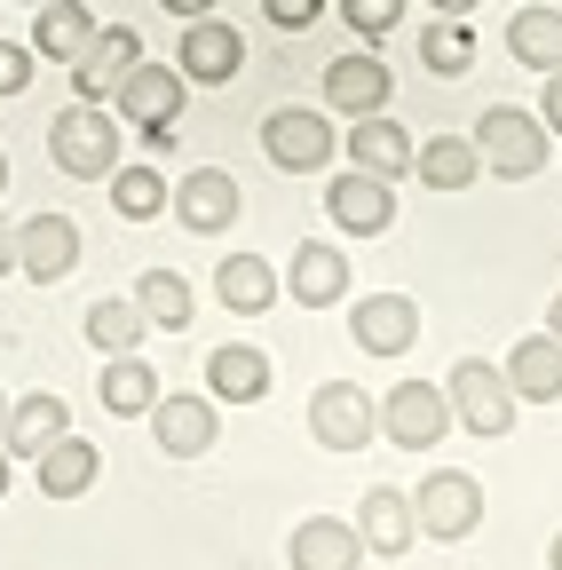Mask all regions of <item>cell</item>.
Listing matches in <instances>:
<instances>
[{"instance_id": "25", "label": "cell", "mask_w": 562, "mask_h": 570, "mask_svg": "<svg viewBox=\"0 0 562 570\" xmlns=\"http://www.w3.org/2000/svg\"><path fill=\"white\" fill-rule=\"evenodd\" d=\"M96 396H103V412H119V420H144V412L159 404V373H151V356H144V348H127V356H103V373H96Z\"/></svg>"}, {"instance_id": "15", "label": "cell", "mask_w": 562, "mask_h": 570, "mask_svg": "<svg viewBox=\"0 0 562 570\" xmlns=\"http://www.w3.org/2000/svg\"><path fill=\"white\" fill-rule=\"evenodd\" d=\"M183 88L190 80L175 63H135L111 96H119V119H135V127H183Z\"/></svg>"}, {"instance_id": "36", "label": "cell", "mask_w": 562, "mask_h": 570, "mask_svg": "<svg viewBox=\"0 0 562 570\" xmlns=\"http://www.w3.org/2000/svg\"><path fill=\"white\" fill-rule=\"evenodd\" d=\"M262 17H269L277 32H309V24L325 17V0H262Z\"/></svg>"}, {"instance_id": "6", "label": "cell", "mask_w": 562, "mask_h": 570, "mask_svg": "<svg viewBox=\"0 0 562 570\" xmlns=\"http://www.w3.org/2000/svg\"><path fill=\"white\" fill-rule=\"evenodd\" d=\"M262 159L286 167V175H317L341 159V135H333V111H269L262 119Z\"/></svg>"}, {"instance_id": "9", "label": "cell", "mask_w": 562, "mask_h": 570, "mask_svg": "<svg viewBox=\"0 0 562 570\" xmlns=\"http://www.w3.org/2000/svg\"><path fill=\"white\" fill-rule=\"evenodd\" d=\"M151 420V436H159V452L167 460H198V452H215V436H223V412H215V396H190V389H159V404L144 412Z\"/></svg>"}, {"instance_id": "23", "label": "cell", "mask_w": 562, "mask_h": 570, "mask_svg": "<svg viewBox=\"0 0 562 570\" xmlns=\"http://www.w3.org/2000/svg\"><path fill=\"white\" fill-rule=\"evenodd\" d=\"M341 151L357 159L365 175H381V183L412 175V135H404L388 111H373V119H348V142H341Z\"/></svg>"}, {"instance_id": "33", "label": "cell", "mask_w": 562, "mask_h": 570, "mask_svg": "<svg viewBox=\"0 0 562 570\" xmlns=\"http://www.w3.org/2000/svg\"><path fill=\"white\" fill-rule=\"evenodd\" d=\"M144 309L135 302H96L88 309V348H103V356H127V348H144Z\"/></svg>"}, {"instance_id": "13", "label": "cell", "mask_w": 562, "mask_h": 570, "mask_svg": "<svg viewBox=\"0 0 562 570\" xmlns=\"http://www.w3.org/2000/svg\"><path fill=\"white\" fill-rule=\"evenodd\" d=\"M72 269H80V223L72 214H32V223H17V277L56 285Z\"/></svg>"}, {"instance_id": "38", "label": "cell", "mask_w": 562, "mask_h": 570, "mask_svg": "<svg viewBox=\"0 0 562 570\" xmlns=\"http://www.w3.org/2000/svg\"><path fill=\"white\" fill-rule=\"evenodd\" d=\"M159 9H167V17H183V24H190V17H215V0H159Z\"/></svg>"}, {"instance_id": "45", "label": "cell", "mask_w": 562, "mask_h": 570, "mask_svg": "<svg viewBox=\"0 0 562 570\" xmlns=\"http://www.w3.org/2000/svg\"><path fill=\"white\" fill-rule=\"evenodd\" d=\"M24 9H40V0H24Z\"/></svg>"}, {"instance_id": "16", "label": "cell", "mask_w": 562, "mask_h": 570, "mask_svg": "<svg viewBox=\"0 0 562 570\" xmlns=\"http://www.w3.org/2000/svg\"><path fill=\"white\" fill-rule=\"evenodd\" d=\"M56 436H72V412H63V396H48V389H32V396H17L0 412V452L9 460H40Z\"/></svg>"}, {"instance_id": "42", "label": "cell", "mask_w": 562, "mask_h": 570, "mask_svg": "<svg viewBox=\"0 0 562 570\" xmlns=\"http://www.w3.org/2000/svg\"><path fill=\"white\" fill-rule=\"evenodd\" d=\"M546 333H554V341H562V294H554V309H546Z\"/></svg>"}, {"instance_id": "46", "label": "cell", "mask_w": 562, "mask_h": 570, "mask_svg": "<svg viewBox=\"0 0 562 570\" xmlns=\"http://www.w3.org/2000/svg\"><path fill=\"white\" fill-rule=\"evenodd\" d=\"M0 412H9V396H0Z\"/></svg>"}, {"instance_id": "22", "label": "cell", "mask_w": 562, "mask_h": 570, "mask_svg": "<svg viewBox=\"0 0 562 570\" xmlns=\"http://www.w3.org/2000/svg\"><path fill=\"white\" fill-rule=\"evenodd\" d=\"M286 554H294V570H357L365 539H357V523H341V515H309V523H294Z\"/></svg>"}, {"instance_id": "3", "label": "cell", "mask_w": 562, "mask_h": 570, "mask_svg": "<svg viewBox=\"0 0 562 570\" xmlns=\"http://www.w3.org/2000/svg\"><path fill=\"white\" fill-rule=\"evenodd\" d=\"M444 404H452V428H467V436H507L515 428V389H507L500 365H483V356H460L452 365Z\"/></svg>"}, {"instance_id": "5", "label": "cell", "mask_w": 562, "mask_h": 570, "mask_svg": "<svg viewBox=\"0 0 562 570\" xmlns=\"http://www.w3.org/2000/svg\"><path fill=\"white\" fill-rule=\"evenodd\" d=\"M381 436H388L396 452H436V444L452 436L444 389H436V381H396V389L381 396Z\"/></svg>"}, {"instance_id": "1", "label": "cell", "mask_w": 562, "mask_h": 570, "mask_svg": "<svg viewBox=\"0 0 562 570\" xmlns=\"http://www.w3.org/2000/svg\"><path fill=\"white\" fill-rule=\"evenodd\" d=\"M48 159L72 183H103L119 167V111L111 104H63L48 127Z\"/></svg>"}, {"instance_id": "40", "label": "cell", "mask_w": 562, "mask_h": 570, "mask_svg": "<svg viewBox=\"0 0 562 570\" xmlns=\"http://www.w3.org/2000/svg\"><path fill=\"white\" fill-rule=\"evenodd\" d=\"M436 17H467V9H483V0H428Z\"/></svg>"}, {"instance_id": "17", "label": "cell", "mask_w": 562, "mask_h": 570, "mask_svg": "<svg viewBox=\"0 0 562 570\" xmlns=\"http://www.w3.org/2000/svg\"><path fill=\"white\" fill-rule=\"evenodd\" d=\"M286 294L302 309H341L348 302V254L333 238H302L294 246V269H286Z\"/></svg>"}, {"instance_id": "7", "label": "cell", "mask_w": 562, "mask_h": 570, "mask_svg": "<svg viewBox=\"0 0 562 570\" xmlns=\"http://www.w3.org/2000/svg\"><path fill=\"white\" fill-rule=\"evenodd\" d=\"M309 436L325 452H365L381 436V404L357 381H325V389H309Z\"/></svg>"}, {"instance_id": "31", "label": "cell", "mask_w": 562, "mask_h": 570, "mask_svg": "<svg viewBox=\"0 0 562 570\" xmlns=\"http://www.w3.org/2000/svg\"><path fill=\"white\" fill-rule=\"evenodd\" d=\"M127 302L144 309V325H167V333H183V325L198 317V294H190V277H183V269H144Z\"/></svg>"}, {"instance_id": "37", "label": "cell", "mask_w": 562, "mask_h": 570, "mask_svg": "<svg viewBox=\"0 0 562 570\" xmlns=\"http://www.w3.org/2000/svg\"><path fill=\"white\" fill-rule=\"evenodd\" d=\"M539 127L562 135V71H546V104H539Z\"/></svg>"}, {"instance_id": "20", "label": "cell", "mask_w": 562, "mask_h": 570, "mask_svg": "<svg viewBox=\"0 0 562 570\" xmlns=\"http://www.w3.org/2000/svg\"><path fill=\"white\" fill-rule=\"evenodd\" d=\"M357 539H365V554H381V562L412 554L420 523H412V499H404L396 483H373V491L357 499Z\"/></svg>"}, {"instance_id": "26", "label": "cell", "mask_w": 562, "mask_h": 570, "mask_svg": "<svg viewBox=\"0 0 562 570\" xmlns=\"http://www.w3.org/2000/svg\"><path fill=\"white\" fill-rule=\"evenodd\" d=\"M412 175L428 183V190H467L483 175L475 135H428V142H412Z\"/></svg>"}, {"instance_id": "10", "label": "cell", "mask_w": 562, "mask_h": 570, "mask_svg": "<svg viewBox=\"0 0 562 570\" xmlns=\"http://www.w3.org/2000/svg\"><path fill=\"white\" fill-rule=\"evenodd\" d=\"M325 223H341L348 238H381V230L396 223V183H381V175H365V167L333 175V183H325Z\"/></svg>"}, {"instance_id": "24", "label": "cell", "mask_w": 562, "mask_h": 570, "mask_svg": "<svg viewBox=\"0 0 562 570\" xmlns=\"http://www.w3.org/2000/svg\"><path fill=\"white\" fill-rule=\"evenodd\" d=\"M500 373H507L515 404H554V396H562V341H554V333H531V341H515Z\"/></svg>"}, {"instance_id": "39", "label": "cell", "mask_w": 562, "mask_h": 570, "mask_svg": "<svg viewBox=\"0 0 562 570\" xmlns=\"http://www.w3.org/2000/svg\"><path fill=\"white\" fill-rule=\"evenodd\" d=\"M0 277H17V223H0Z\"/></svg>"}, {"instance_id": "27", "label": "cell", "mask_w": 562, "mask_h": 570, "mask_svg": "<svg viewBox=\"0 0 562 570\" xmlns=\"http://www.w3.org/2000/svg\"><path fill=\"white\" fill-rule=\"evenodd\" d=\"M32 468H40V491H48V499H80V491H96L103 452H96L88 436H56V444H48Z\"/></svg>"}, {"instance_id": "44", "label": "cell", "mask_w": 562, "mask_h": 570, "mask_svg": "<svg viewBox=\"0 0 562 570\" xmlns=\"http://www.w3.org/2000/svg\"><path fill=\"white\" fill-rule=\"evenodd\" d=\"M0 190H9V151H0Z\"/></svg>"}, {"instance_id": "19", "label": "cell", "mask_w": 562, "mask_h": 570, "mask_svg": "<svg viewBox=\"0 0 562 570\" xmlns=\"http://www.w3.org/2000/svg\"><path fill=\"white\" fill-rule=\"evenodd\" d=\"M135 63H144V40H135L127 24H103V32L88 40V56L72 63V96H80V104H103Z\"/></svg>"}, {"instance_id": "8", "label": "cell", "mask_w": 562, "mask_h": 570, "mask_svg": "<svg viewBox=\"0 0 562 570\" xmlns=\"http://www.w3.org/2000/svg\"><path fill=\"white\" fill-rule=\"evenodd\" d=\"M238 63H246V32H238V24H223V17H190V24H183L175 71H183L190 88H223V80H238Z\"/></svg>"}, {"instance_id": "47", "label": "cell", "mask_w": 562, "mask_h": 570, "mask_svg": "<svg viewBox=\"0 0 562 570\" xmlns=\"http://www.w3.org/2000/svg\"><path fill=\"white\" fill-rule=\"evenodd\" d=\"M554 9H562V0H554Z\"/></svg>"}, {"instance_id": "2", "label": "cell", "mask_w": 562, "mask_h": 570, "mask_svg": "<svg viewBox=\"0 0 562 570\" xmlns=\"http://www.w3.org/2000/svg\"><path fill=\"white\" fill-rule=\"evenodd\" d=\"M546 127H539V111H523V104H491L483 111V127H475V151H483V175H500V183H531L539 167H546Z\"/></svg>"}, {"instance_id": "29", "label": "cell", "mask_w": 562, "mask_h": 570, "mask_svg": "<svg viewBox=\"0 0 562 570\" xmlns=\"http://www.w3.org/2000/svg\"><path fill=\"white\" fill-rule=\"evenodd\" d=\"M215 294H223V309H238V317H262L286 285H277V269L262 262V254H223V269H215Z\"/></svg>"}, {"instance_id": "18", "label": "cell", "mask_w": 562, "mask_h": 570, "mask_svg": "<svg viewBox=\"0 0 562 570\" xmlns=\"http://www.w3.org/2000/svg\"><path fill=\"white\" fill-rule=\"evenodd\" d=\"M96 32H103V24H96L88 0H40V9H32V40H24V48H32L40 63H80Z\"/></svg>"}, {"instance_id": "11", "label": "cell", "mask_w": 562, "mask_h": 570, "mask_svg": "<svg viewBox=\"0 0 562 570\" xmlns=\"http://www.w3.org/2000/svg\"><path fill=\"white\" fill-rule=\"evenodd\" d=\"M238 183H230V167H190L175 190H167V214L183 230H198V238H215V230H230L238 223Z\"/></svg>"}, {"instance_id": "21", "label": "cell", "mask_w": 562, "mask_h": 570, "mask_svg": "<svg viewBox=\"0 0 562 570\" xmlns=\"http://www.w3.org/2000/svg\"><path fill=\"white\" fill-rule=\"evenodd\" d=\"M206 396L215 404H262L269 396V348H246V341L206 348Z\"/></svg>"}, {"instance_id": "34", "label": "cell", "mask_w": 562, "mask_h": 570, "mask_svg": "<svg viewBox=\"0 0 562 570\" xmlns=\"http://www.w3.org/2000/svg\"><path fill=\"white\" fill-rule=\"evenodd\" d=\"M341 24L357 32L365 48H381V40L404 24V0H341Z\"/></svg>"}, {"instance_id": "4", "label": "cell", "mask_w": 562, "mask_h": 570, "mask_svg": "<svg viewBox=\"0 0 562 570\" xmlns=\"http://www.w3.org/2000/svg\"><path fill=\"white\" fill-rule=\"evenodd\" d=\"M404 499H412L420 539H467V531L483 523V483H475L467 468H436V475H420V491H404Z\"/></svg>"}, {"instance_id": "30", "label": "cell", "mask_w": 562, "mask_h": 570, "mask_svg": "<svg viewBox=\"0 0 562 570\" xmlns=\"http://www.w3.org/2000/svg\"><path fill=\"white\" fill-rule=\"evenodd\" d=\"M507 56L531 63V71H562V9H554V0H531V9H515Z\"/></svg>"}, {"instance_id": "41", "label": "cell", "mask_w": 562, "mask_h": 570, "mask_svg": "<svg viewBox=\"0 0 562 570\" xmlns=\"http://www.w3.org/2000/svg\"><path fill=\"white\" fill-rule=\"evenodd\" d=\"M9 483H17V460H9V452H0V499H9Z\"/></svg>"}, {"instance_id": "32", "label": "cell", "mask_w": 562, "mask_h": 570, "mask_svg": "<svg viewBox=\"0 0 562 570\" xmlns=\"http://www.w3.org/2000/svg\"><path fill=\"white\" fill-rule=\"evenodd\" d=\"M420 63H428L436 80H460V71L475 63V32H467V17H436L428 32H420Z\"/></svg>"}, {"instance_id": "14", "label": "cell", "mask_w": 562, "mask_h": 570, "mask_svg": "<svg viewBox=\"0 0 562 570\" xmlns=\"http://www.w3.org/2000/svg\"><path fill=\"white\" fill-rule=\"evenodd\" d=\"M348 341H357L365 356H404V348H420V302H412V294H365L357 309H348Z\"/></svg>"}, {"instance_id": "43", "label": "cell", "mask_w": 562, "mask_h": 570, "mask_svg": "<svg viewBox=\"0 0 562 570\" xmlns=\"http://www.w3.org/2000/svg\"><path fill=\"white\" fill-rule=\"evenodd\" d=\"M546 570H562V531H554V547H546Z\"/></svg>"}, {"instance_id": "12", "label": "cell", "mask_w": 562, "mask_h": 570, "mask_svg": "<svg viewBox=\"0 0 562 570\" xmlns=\"http://www.w3.org/2000/svg\"><path fill=\"white\" fill-rule=\"evenodd\" d=\"M388 96H396V80H388L381 48H357V56H333V63H325V111L373 119V111H388Z\"/></svg>"}, {"instance_id": "28", "label": "cell", "mask_w": 562, "mask_h": 570, "mask_svg": "<svg viewBox=\"0 0 562 570\" xmlns=\"http://www.w3.org/2000/svg\"><path fill=\"white\" fill-rule=\"evenodd\" d=\"M111 206H119V223H159V214H167V167H151V159H119L111 175Z\"/></svg>"}, {"instance_id": "35", "label": "cell", "mask_w": 562, "mask_h": 570, "mask_svg": "<svg viewBox=\"0 0 562 570\" xmlns=\"http://www.w3.org/2000/svg\"><path fill=\"white\" fill-rule=\"evenodd\" d=\"M32 71H40V56H32L24 40H0V96H24Z\"/></svg>"}]
</instances>
